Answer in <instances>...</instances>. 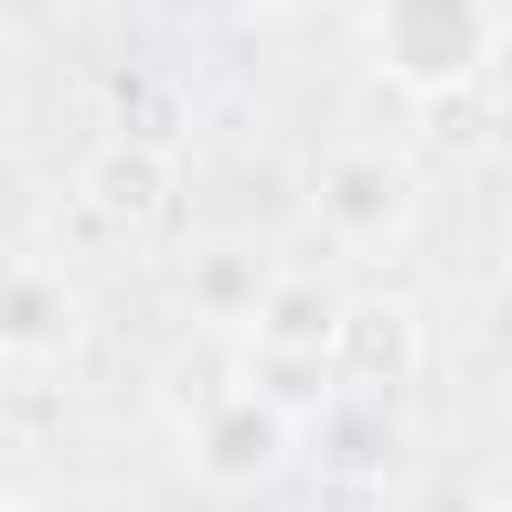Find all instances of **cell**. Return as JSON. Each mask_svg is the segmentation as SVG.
Returning a JSON list of instances; mask_svg holds the SVG:
<instances>
[{
	"label": "cell",
	"mask_w": 512,
	"mask_h": 512,
	"mask_svg": "<svg viewBox=\"0 0 512 512\" xmlns=\"http://www.w3.org/2000/svg\"><path fill=\"white\" fill-rule=\"evenodd\" d=\"M72 200H80L112 240H152V232H168V216H176V152H168L160 136L120 128V136H104V144L72 168Z\"/></svg>",
	"instance_id": "cell-4"
},
{
	"label": "cell",
	"mask_w": 512,
	"mask_h": 512,
	"mask_svg": "<svg viewBox=\"0 0 512 512\" xmlns=\"http://www.w3.org/2000/svg\"><path fill=\"white\" fill-rule=\"evenodd\" d=\"M344 320H352V296L336 288V272L288 264V272H280V288L264 296L256 328H248V344H264V352H320V360H336Z\"/></svg>",
	"instance_id": "cell-8"
},
{
	"label": "cell",
	"mask_w": 512,
	"mask_h": 512,
	"mask_svg": "<svg viewBox=\"0 0 512 512\" xmlns=\"http://www.w3.org/2000/svg\"><path fill=\"white\" fill-rule=\"evenodd\" d=\"M280 272L288 264L272 248H256L240 232H208V240H192L176 256V304H184V320L200 336H240L248 344V328H256L264 296L280 288Z\"/></svg>",
	"instance_id": "cell-5"
},
{
	"label": "cell",
	"mask_w": 512,
	"mask_h": 512,
	"mask_svg": "<svg viewBox=\"0 0 512 512\" xmlns=\"http://www.w3.org/2000/svg\"><path fill=\"white\" fill-rule=\"evenodd\" d=\"M80 328H88L80 280H72L56 256L24 248V256L8 264V288H0V352H8V368H16V376L56 368V360L80 344Z\"/></svg>",
	"instance_id": "cell-6"
},
{
	"label": "cell",
	"mask_w": 512,
	"mask_h": 512,
	"mask_svg": "<svg viewBox=\"0 0 512 512\" xmlns=\"http://www.w3.org/2000/svg\"><path fill=\"white\" fill-rule=\"evenodd\" d=\"M0 512H48V504H40V496H24V488H16V496H0Z\"/></svg>",
	"instance_id": "cell-13"
},
{
	"label": "cell",
	"mask_w": 512,
	"mask_h": 512,
	"mask_svg": "<svg viewBox=\"0 0 512 512\" xmlns=\"http://www.w3.org/2000/svg\"><path fill=\"white\" fill-rule=\"evenodd\" d=\"M240 8H256V16H304V8H320V0H240Z\"/></svg>",
	"instance_id": "cell-12"
},
{
	"label": "cell",
	"mask_w": 512,
	"mask_h": 512,
	"mask_svg": "<svg viewBox=\"0 0 512 512\" xmlns=\"http://www.w3.org/2000/svg\"><path fill=\"white\" fill-rule=\"evenodd\" d=\"M488 104H496V120L512 128V24H504V40H496V64H488Z\"/></svg>",
	"instance_id": "cell-10"
},
{
	"label": "cell",
	"mask_w": 512,
	"mask_h": 512,
	"mask_svg": "<svg viewBox=\"0 0 512 512\" xmlns=\"http://www.w3.org/2000/svg\"><path fill=\"white\" fill-rule=\"evenodd\" d=\"M240 384L248 392H264L280 416H296L304 432L328 416V400L344 392V376H336V360H320V352H264V344H240Z\"/></svg>",
	"instance_id": "cell-9"
},
{
	"label": "cell",
	"mask_w": 512,
	"mask_h": 512,
	"mask_svg": "<svg viewBox=\"0 0 512 512\" xmlns=\"http://www.w3.org/2000/svg\"><path fill=\"white\" fill-rule=\"evenodd\" d=\"M512 24V0H368V64L408 104H448L488 88L496 40Z\"/></svg>",
	"instance_id": "cell-1"
},
{
	"label": "cell",
	"mask_w": 512,
	"mask_h": 512,
	"mask_svg": "<svg viewBox=\"0 0 512 512\" xmlns=\"http://www.w3.org/2000/svg\"><path fill=\"white\" fill-rule=\"evenodd\" d=\"M296 440H304V424L280 416V408H272L264 392H248V384H232V392L208 400L192 424H176L184 472H192L200 488H216V496H256V488H272V480L288 472Z\"/></svg>",
	"instance_id": "cell-3"
},
{
	"label": "cell",
	"mask_w": 512,
	"mask_h": 512,
	"mask_svg": "<svg viewBox=\"0 0 512 512\" xmlns=\"http://www.w3.org/2000/svg\"><path fill=\"white\" fill-rule=\"evenodd\" d=\"M304 208H312V224H320L328 248H344V256H384V248H400V240L416 232L424 192H416V168H408L392 144L352 136V144H328V152H320Z\"/></svg>",
	"instance_id": "cell-2"
},
{
	"label": "cell",
	"mask_w": 512,
	"mask_h": 512,
	"mask_svg": "<svg viewBox=\"0 0 512 512\" xmlns=\"http://www.w3.org/2000/svg\"><path fill=\"white\" fill-rule=\"evenodd\" d=\"M416 368H424V328H416V312H408L400 296H352V320H344V336H336V376H344V392L392 400L400 384H416Z\"/></svg>",
	"instance_id": "cell-7"
},
{
	"label": "cell",
	"mask_w": 512,
	"mask_h": 512,
	"mask_svg": "<svg viewBox=\"0 0 512 512\" xmlns=\"http://www.w3.org/2000/svg\"><path fill=\"white\" fill-rule=\"evenodd\" d=\"M488 512H512V496H488Z\"/></svg>",
	"instance_id": "cell-14"
},
{
	"label": "cell",
	"mask_w": 512,
	"mask_h": 512,
	"mask_svg": "<svg viewBox=\"0 0 512 512\" xmlns=\"http://www.w3.org/2000/svg\"><path fill=\"white\" fill-rule=\"evenodd\" d=\"M416 512H488V496H472V488H432Z\"/></svg>",
	"instance_id": "cell-11"
}]
</instances>
